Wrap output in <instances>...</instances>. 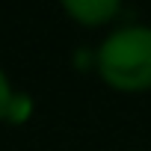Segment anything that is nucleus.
Returning a JSON list of instances; mask_svg holds the SVG:
<instances>
[{"instance_id": "f257e3e1", "label": "nucleus", "mask_w": 151, "mask_h": 151, "mask_svg": "<svg viewBox=\"0 0 151 151\" xmlns=\"http://www.w3.org/2000/svg\"><path fill=\"white\" fill-rule=\"evenodd\" d=\"M101 80L119 92L151 89V27L130 24L113 30L95 56Z\"/></svg>"}, {"instance_id": "f03ea898", "label": "nucleus", "mask_w": 151, "mask_h": 151, "mask_svg": "<svg viewBox=\"0 0 151 151\" xmlns=\"http://www.w3.org/2000/svg\"><path fill=\"white\" fill-rule=\"evenodd\" d=\"M62 9L83 27H101L110 24L119 9H122V0H59Z\"/></svg>"}, {"instance_id": "7ed1b4c3", "label": "nucleus", "mask_w": 151, "mask_h": 151, "mask_svg": "<svg viewBox=\"0 0 151 151\" xmlns=\"http://www.w3.org/2000/svg\"><path fill=\"white\" fill-rule=\"evenodd\" d=\"M15 101V92H12V83L6 77V71L0 68V119H6L9 116V107Z\"/></svg>"}]
</instances>
